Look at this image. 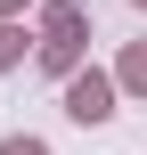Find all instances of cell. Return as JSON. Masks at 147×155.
Returning a JSON list of instances; mask_svg holds the SVG:
<instances>
[{"label":"cell","mask_w":147,"mask_h":155,"mask_svg":"<svg viewBox=\"0 0 147 155\" xmlns=\"http://www.w3.org/2000/svg\"><path fill=\"white\" fill-rule=\"evenodd\" d=\"M8 155H41V147H8Z\"/></svg>","instance_id":"6da1fadb"}]
</instances>
